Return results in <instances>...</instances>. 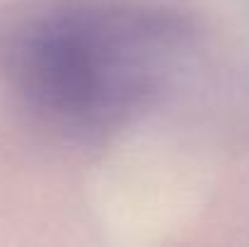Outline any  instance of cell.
I'll return each mask as SVG.
<instances>
[{"label": "cell", "mask_w": 249, "mask_h": 247, "mask_svg": "<svg viewBox=\"0 0 249 247\" xmlns=\"http://www.w3.org/2000/svg\"><path fill=\"white\" fill-rule=\"evenodd\" d=\"M177 51V24L155 12L63 7L10 37L5 68L36 114L85 133L116 126L143 107Z\"/></svg>", "instance_id": "1"}]
</instances>
